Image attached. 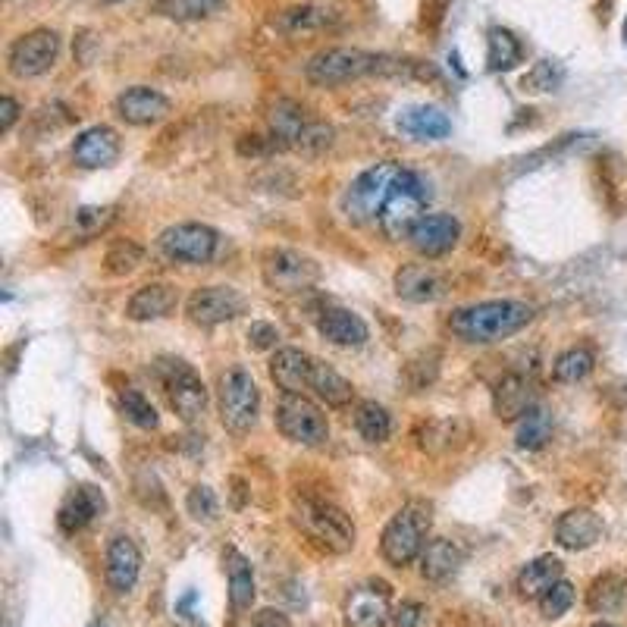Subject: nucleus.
<instances>
[{"mask_svg":"<svg viewBox=\"0 0 627 627\" xmlns=\"http://www.w3.org/2000/svg\"><path fill=\"white\" fill-rule=\"evenodd\" d=\"M537 308L527 305V301L515 298H499V301H480L471 308H458L449 317V330L471 345H493L508 336L521 333L527 323L533 320Z\"/></svg>","mask_w":627,"mask_h":627,"instance_id":"1","label":"nucleus"},{"mask_svg":"<svg viewBox=\"0 0 627 627\" xmlns=\"http://www.w3.org/2000/svg\"><path fill=\"white\" fill-rule=\"evenodd\" d=\"M392 69H399V63H392L380 54L358 51V48H327L308 60L305 76L308 82L320 88H336V85L355 82L374 73H392Z\"/></svg>","mask_w":627,"mask_h":627,"instance_id":"2","label":"nucleus"},{"mask_svg":"<svg viewBox=\"0 0 627 627\" xmlns=\"http://www.w3.org/2000/svg\"><path fill=\"white\" fill-rule=\"evenodd\" d=\"M430 521H433V515H430V505L427 502H421V499L408 502L399 515H392V521L383 530V537H380L383 559L389 565H396V568L411 565L417 555L424 552Z\"/></svg>","mask_w":627,"mask_h":627,"instance_id":"3","label":"nucleus"},{"mask_svg":"<svg viewBox=\"0 0 627 627\" xmlns=\"http://www.w3.org/2000/svg\"><path fill=\"white\" fill-rule=\"evenodd\" d=\"M292 521L308 533V537L330 549V552H348L355 546V524L348 518L342 508L323 502V499H295V508H292Z\"/></svg>","mask_w":627,"mask_h":627,"instance_id":"4","label":"nucleus"},{"mask_svg":"<svg viewBox=\"0 0 627 627\" xmlns=\"http://www.w3.org/2000/svg\"><path fill=\"white\" fill-rule=\"evenodd\" d=\"M427 185L421 182V176L411 173L402 167L396 185H392V192L383 204V214H380V229L392 242H402L411 236V229L417 226V220L424 217V207H427Z\"/></svg>","mask_w":627,"mask_h":627,"instance_id":"5","label":"nucleus"},{"mask_svg":"<svg viewBox=\"0 0 627 627\" xmlns=\"http://www.w3.org/2000/svg\"><path fill=\"white\" fill-rule=\"evenodd\" d=\"M399 173H402L399 164H377V167L364 170L352 182V189L345 192V198H342L345 217L352 223H358V226L380 220L383 204H386V198L392 192V185H396Z\"/></svg>","mask_w":627,"mask_h":627,"instance_id":"6","label":"nucleus"},{"mask_svg":"<svg viewBox=\"0 0 627 627\" xmlns=\"http://www.w3.org/2000/svg\"><path fill=\"white\" fill-rule=\"evenodd\" d=\"M261 392L245 367H229L220 377V421L229 433L245 436L258 424Z\"/></svg>","mask_w":627,"mask_h":627,"instance_id":"7","label":"nucleus"},{"mask_svg":"<svg viewBox=\"0 0 627 627\" xmlns=\"http://www.w3.org/2000/svg\"><path fill=\"white\" fill-rule=\"evenodd\" d=\"M276 430H280L289 443L317 449L330 439V424L327 414L320 411L317 402L308 396H283L276 405Z\"/></svg>","mask_w":627,"mask_h":627,"instance_id":"8","label":"nucleus"},{"mask_svg":"<svg viewBox=\"0 0 627 627\" xmlns=\"http://www.w3.org/2000/svg\"><path fill=\"white\" fill-rule=\"evenodd\" d=\"M157 374L167 389V399H170L173 411L182 417V421L185 424L201 421L207 411V386L195 370L179 358H167L157 364Z\"/></svg>","mask_w":627,"mask_h":627,"instance_id":"9","label":"nucleus"},{"mask_svg":"<svg viewBox=\"0 0 627 627\" xmlns=\"http://www.w3.org/2000/svg\"><path fill=\"white\" fill-rule=\"evenodd\" d=\"M261 273H264L267 289L280 292V295H295V292L311 289L320 280V264L314 258H308V254L276 248V251L264 254Z\"/></svg>","mask_w":627,"mask_h":627,"instance_id":"10","label":"nucleus"},{"mask_svg":"<svg viewBox=\"0 0 627 627\" xmlns=\"http://www.w3.org/2000/svg\"><path fill=\"white\" fill-rule=\"evenodd\" d=\"M157 245L164 251V258L176 264H207L217 254L220 232L204 223H176L160 232Z\"/></svg>","mask_w":627,"mask_h":627,"instance_id":"11","label":"nucleus"},{"mask_svg":"<svg viewBox=\"0 0 627 627\" xmlns=\"http://www.w3.org/2000/svg\"><path fill=\"white\" fill-rule=\"evenodd\" d=\"M57 54H60L57 32L38 29V32H29V35H22V38L13 41L7 63H10L13 76L35 79V76H44L57 63Z\"/></svg>","mask_w":627,"mask_h":627,"instance_id":"12","label":"nucleus"},{"mask_svg":"<svg viewBox=\"0 0 627 627\" xmlns=\"http://www.w3.org/2000/svg\"><path fill=\"white\" fill-rule=\"evenodd\" d=\"M248 301L239 289L232 286H204V289H195L189 295V320L198 323V327H220L226 320H236L239 314H245Z\"/></svg>","mask_w":627,"mask_h":627,"instance_id":"13","label":"nucleus"},{"mask_svg":"<svg viewBox=\"0 0 627 627\" xmlns=\"http://www.w3.org/2000/svg\"><path fill=\"white\" fill-rule=\"evenodd\" d=\"M461 239V226L449 214H424L411 229V248L421 254V258H443L449 254Z\"/></svg>","mask_w":627,"mask_h":627,"instance_id":"14","label":"nucleus"},{"mask_svg":"<svg viewBox=\"0 0 627 627\" xmlns=\"http://www.w3.org/2000/svg\"><path fill=\"white\" fill-rule=\"evenodd\" d=\"M493 408H496L499 421L515 424L530 408H537V386H533V380L527 374H505L496 383Z\"/></svg>","mask_w":627,"mask_h":627,"instance_id":"15","label":"nucleus"},{"mask_svg":"<svg viewBox=\"0 0 627 627\" xmlns=\"http://www.w3.org/2000/svg\"><path fill=\"white\" fill-rule=\"evenodd\" d=\"M116 113H120L129 126H154L170 116V101L148 85H135L116 98Z\"/></svg>","mask_w":627,"mask_h":627,"instance_id":"16","label":"nucleus"},{"mask_svg":"<svg viewBox=\"0 0 627 627\" xmlns=\"http://www.w3.org/2000/svg\"><path fill=\"white\" fill-rule=\"evenodd\" d=\"M311 367L314 358L289 345L270 358V380L276 389H283V396H305V389L311 386Z\"/></svg>","mask_w":627,"mask_h":627,"instance_id":"17","label":"nucleus"},{"mask_svg":"<svg viewBox=\"0 0 627 627\" xmlns=\"http://www.w3.org/2000/svg\"><path fill=\"white\" fill-rule=\"evenodd\" d=\"M104 508H107V499H104V493L98 490V486H91V483L73 486V490L66 493L60 512H57V524L66 533H76V530H82V527H88L91 521H95Z\"/></svg>","mask_w":627,"mask_h":627,"instance_id":"18","label":"nucleus"},{"mask_svg":"<svg viewBox=\"0 0 627 627\" xmlns=\"http://www.w3.org/2000/svg\"><path fill=\"white\" fill-rule=\"evenodd\" d=\"M602 530H606V524H602L596 512H590V508H571L555 524V543L571 552L590 549L602 540Z\"/></svg>","mask_w":627,"mask_h":627,"instance_id":"19","label":"nucleus"},{"mask_svg":"<svg viewBox=\"0 0 627 627\" xmlns=\"http://www.w3.org/2000/svg\"><path fill=\"white\" fill-rule=\"evenodd\" d=\"M116 157H120V135H116L110 126L85 129L73 145V160L85 170L110 167V164H116Z\"/></svg>","mask_w":627,"mask_h":627,"instance_id":"20","label":"nucleus"},{"mask_svg":"<svg viewBox=\"0 0 627 627\" xmlns=\"http://www.w3.org/2000/svg\"><path fill=\"white\" fill-rule=\"evenodd\" d=\"M396 292L405 301H414V305H424V301H439L449 292V283L443 273H436L427 264H405L396 273Z\"/></svg>","mask_w":627,"mask_h":627,"instance_id":"21","label":"nucleus"},{"mask_svg":"<svg viewBox=\"0 0 627 627\" xmlns=\"http://www.w3.org/2000/svg\"><path fill=\"white\" fill-rule=\"evenodd\" d=\"M142 574V552L129 537H113L107 546V584L113 593H129Z\"/></svg>","mask_w":627,"mask_h":627,"instance_id":"22","label":"nucleus"},{"mask_svg":"<svg viewBox=\"0 0 627 627\" xmlns=\"http://www.w3.org/2000/svg\"><path fill=\"white\" fill-rule=\"evenodd\" d=\"M389 590L380 584L358 587L345 602V624L348 627H386L389 621Z\"/></svg>","mask_w":627,"mask_h":627,"instance_id":"23","label":"nucleus"},{"mask_svg":"<svg viewBox=\"0 0 627 627\" xmlns=\"http://www.w3.org/2000/svg\"><path fill=\"white\" fill-rule=\"evenodd\" d=\"M176 305H179L176 286H170V283H148L142 289H135V295L126 301V317L135 320V323L160 320V317L173 314Z\"/></svg>","mask_w":627,"mask_h":627,"instance_id":"24","label":"nucleus"},{"mask_svg":"<svg viewBox=\"0 0 627 627\" xmlns=\"http://www.w3.org/2000/svg\"><path fill=\"white\" fill-rule=\"evenodd\" d=\"M317 330L323 339H330L333 345H342V348H358L370 339L367 323L348 308H327L317 320Z\"/></svg>","mask_w":627,"mask_h":627,"instance_id":"25","label":"nucleus"},{"mask_svg":"<svg viewBox=\"0 0 627 627\" xmlns=\"http://www.w3.org/2000/svg\"><path fill=\"white\" fill-rule=\"evenodd\" d=\"M399 129L417 142H439L452 132V120L439 107H408L399 116Z\"/></svg>","mask_w":627,"mask_h":627,"instance_id":"26","label":"nucleus"},{"mask_svg":"<svg viewBox=\"0 0 627 627\" xmlns=\"http://www.w3.org/2000/svg\"><path fill=\"white\" fill-rule=\"evenodd\" d=\"M562 562L555 555H540L537 562H530L518 574V593L524 599H543L555 584L562 580Z\"/></svg>","mask_w":627,"mask_h":627,"instance_id":"27","label":"nucleus"},{"mask_svg":"<svg viewBox=\"0 0 627 627\" xmlns=\"http://www.w3.org/2000/svg\"><path fill=\"white\" fill-rule=\"evenodd\" d=\"M308 389H314V396L320 402H327L330 408H342V405L352 402V396H355L352 383H348L342 374H336L330 364H323L317 358H314V367H311V386Z\"/></svg>","mask_w":627,"mask_h":627,"instance_id":"28","label":"nucleus"},{"mask_svg":"<svg viewBox=\"0 0 627 627\" xmlns=\"http://www.w3.org/2000/svg\"><path fill=\"white\" fill-rule=\"evenodd\" d=\"M458 565H461V552L449 540H430L421 552V574L433 580V584L449 580L458 571Z\"/></svg>","mask_w":627,"mask_h":627,"instance_id":"29","label":"nucleus"},{"mask_svg":"<svg viewBox=\"0 0 627 627\" xmlns=\"http://www.w3.org/2000/svg\"><path fill=\"white\" fill-rule=\"evenodd\" d=\"M226 571H229V602L236 612L251 609L254 602V574L245 555H239L236 549H226Z\"/></svg>","mask_w":627,"mask_h":627,"instance_id":"30","label":"nucleus"},{"mask_svg":"<svg viewBox=\"0 0 627 627\" xmlns=\"http://www.w3.org/2000/svg\"><path fill=\"white\" fill-rule=\"evenodd\" d=\"M624 599H627V577L612 571L593 580V587L587 593V606L599 615H609L624 606Z\"/></svg>","mask_w":627,"mask_h":627,"instance_id":"31","label":"nucleus"},{"mask_svg":"<svg viewBox=\"0 0 627 627\" xmlns=\"http://www.w3.org/2000/svg\"><path fill=\"white\" fill-rule=\"evenodd\" d=\"M333 19H336L333 10H323V7L305 4V7H292V10H286L280 19H276V29L286 32V35H308V32L327 29Z\"/></svg>","mask_w":627,"mask_h":627,"instance_id":"32","label":"nucleus"},{"mask_svg":"<svg viewBox=\"0 0 627 627\" xmlns=\"http://www.w3.org/2000/svg\"><path fill=\"white\" fill-rule=\"evenodd\" d=\"M486 63H490L493 73H505L515 63H521V41L508 32V29H490V38H486Z\"/></svg>","mask_w":627,"mask_h":627,"instance_id":"33","label":"nucleus"},{"mask_svg":"<svg viewBox=\"0 0 627 627\" xmlns=\"http://www.w3.org/2000/svg\"><path fill=\"white\" fill-rule=\"evenodd\" d=\"M518 446L527 449V452H537L543 449L549 439H552V414L546 408H530L521 421H518Z\"/></svg>","mask_w":627,"mask_h":627,"instance_id":"34","label":"nucleus"},{"mask_svg":"<svg viewBox=\"0 0 627 627\" xmlns=\"http://www.w3.org/2000/svg\"><path fill=\"white\" fill-rule=\"evenodd\" d=\"M308 120H305V110H301L298 104L292 101H280L273 107L270 113V129H273V138H280V145H292L301 138V132H305Z\"/></svg>","mask_w":627,"mask_h":627,"instance_id":"35","label":"nucleus"},{"mask_svg":"<svg viewBox=\"0 0 627 627\" xmlns=\"http://www.w3.org/2000/svg\"><path fill=\"white\" fill-rule=\"evenodd\" d=\"M355 427L361 433V439H367V443H386L389 433H392V417L383 405L377 402H361L358 411H355Z\"/></svg>","mask_w":627,"mask_h":627,"instance_id":"36","label":"nucleus"},{"mask_svg":"<svg viewBox=\"0 0 627 627\" xmlns=\"http://www.w3.org/2000/svg\"><path fill=\"white\" fill-rule=\"evenodd\" d=\"M596 358L590 348L584 345H574L568 348V352H562L559 358H555V367H552V377L555 383H580L584 377H590Z\"/></svg>","mask_w":627,"mask_h":627,"instance_id":"37","label":"nucleus"},{"mask_svg":"<svg viewBox=\"0 0 627 627\" xmlns=\"http://www.w3.org/2000/svg\"><path fill=\"white\" fill-rule=\"evenodd\" d=\"M120 405H123V414L129 417V421H132L135 427H142V430H154L157 421H160L157 411H154V405H151L138 389H132V386H123V389H120Z\"/></svg>","mask_w":627,"mask_h":627,"instance_id":"38","label":"nucleus"},{"mask_svg":"<svg viewBox=\"0 0 627 627\" xmlns=\"http://www.w3.org/2000/svg\"><path fill=\"white\" fill-rule=\"evenodd\" d=\"M142 261H145V251L138 248L135 242L123 239V242H113V245H110L107 258H104V267H107V273H113V276H126V273L138 270V264H142Z\"/></svg>","mask_w":627,"mask_h":627,"instance_id":"39","label":"nucleus"},{"mask_svg":"<svg viewBox=\"0 0 627 627\" xmlns=\"http://www.w3.org/2000/svg\"><path fill=\"white\" fill-rule=\"evenodd\" d=\"M436 374H439V352H421V355L405 364L402 377L411 386V392H421V389H427L436 380Z\"/></svg>","mask_w":627,"mask_h":627,"instance_id":"40","label":"nucleus"},{"mask_svg":"<svg viewBox=\"0 0 627 627\" xmlns=\"http://www.w3.org/2000/svg\"><path fill=\"white\" fill-rule=\"evenodd\" d=\"M185 508H189V515L195 518V521H217V515H220V499H217V493L211 490V486H192V493H189V499H185Z\"/></svg>","mask_w":627,"mask_h":627,"instance_id":"41","label":"nucleus"},{"mask_svg":"<svg viewBox=\"0 0 627 627\" xmlns=\"http://www.w3.org/2000/svg\"><path fill=\"white\" fill-rule=\"evenodd\" d=\"M574 606V587L568 584V580H559L543 599H540V612L546 621H559L568 609Z\"/></svg>","mask_w":627,"mask_h":627,"instance_id":"42","label":"nucleus"},{"mask_svg":"<svg viewBox=\"0 0 627 627\" xmlns=\"http://www.w3.org/2000/svg\"><path fill=\"white\" fill-rule=\"evenodd\" d=\"M223 0H164L160 10L167 16H176V19H201V16H211L214 10H220Z\"/></svg>","mask_w":627,"mask_h":627,"instance_id":"43","label":"nucleus"},{"mask_svg":"<svg viewBox=\"0 0 627 627\" xmlns=\"http://www.w3.org/2000/svg\"><path fill=\"white\" fill-rule=\"evenodd\" d=\"M333 145V129L327 126V123H308L305 126V132H301V138L295 142V148L301 151V154H323Z\"/></svg>","mask_w":627,"mask_h":627,"instance_id":"44","label":"nucleus"},{"mask_svg":"<svg viewBox=\"0 0 627 627\" xmlns=\"http://www.w3.org/2000/svg\"><path fill=\"white\" fill-rule=\"evenodd\" d=\"M110 220H113V207H82L73 226L82 232V236H95V232L107 229Z\"/></svg>","mask_w":627,"mask_h":627,"instance_id":"45","label":"nucleus"},{"mask_svg":"<svg viewBox=\"0 0 627 627\" xmlns=\"http://www.w3.org/2000/svg\"><path fill=\"white\" fill-rule=\"evenodd\" d=\"M276 339H280V330L273 327V323L267 320H254L251 330H248V345L258 348V352H267V348L276 345Z\"/></svg>","mask_w":627,"mask_h":627,"instance_id":"46","label":"nucleus"},{"mask_svg":"<svg viewBox=\"0 0 627 627\" xmlns=\"http://www.w3.org/2000/svg\"><path fill=\"white\" fill-rule=\"evenodd\" d=\"M524 85H530L533 91H552L559 85V76H552V60H540L537 69L524 79Z\"/></svg>","mask_w":627,"mask_h":627,"instance_id":"47","label":"nucleus"},{"mask_svg":"<svg viewBox=\"0 0 627 627\" xmlns=\"http://www.w3.org/2000/svg\"><path fill=\"white\" fill-rule=\"evenodd\" d=\"M424 615H427V609L421 606V602H402L396 615H392V621H396V627H421Z\"/></svg>","mask_w":627,"mask_h":627,"instance_id":"48","label":"nucleus"},{"mask_svg":"<svg viewBox=\"0 0 627 627\" xmlns=\"http://www.w3.org/2000/svg\"><path fill=\"white\" fill-rule=\"evenodd\" d=\"M251 627H289V621H286V615H283V612H276V609H264V612L254 615Z\"/></svg>","mask_w":627,"mask_h":627,"instance_id":"49","label":"nucleus"},{"mask_svg":"<svg viewBox=\"0 0 627 627\" xmlns=\"http://www.w3.org/2000/svg\"><path fill=\"white\" fill-rule=\"evenodd\" d=\"M16 116H19V104L13 98L0 101V132H10L13 123H16Z\"/></svg>","mask_w":627,"mask_h":627,"instance_id":"50","label":"nucleus"},{"mask_svg":"<svg viewBox=\"0 0 627 627\" xmlns=\"http://www.w3.org/2000/svg\"><path fill=\"white\" fill-rule=\"evenodd\" d=\"M192 606H195V593H185V596L179 599V606H176V612H179L182 618H192Z\"/></svg>","mask_w":627,"mask_h":627,"instance_id":"51","label":"nucleus"},{"mask_svg":"<svg viewBox=\"0 0 627 627\" xmlns=\"http://www.w3.org/2000/svg\"><path fill=\"white\" fill-rule=\"evenodd\" d=\"M101 4H126V0H101Z\"/></svg>","mask_w":627,"mask_h":627,"instance_id":"52","label":"nucleus"},{"mask_svg":"<svg viewBox=\"0 0 627 627\" xmlns=\"http://www.w3.org/2000/svg\"><path fill=\"white\" fill-rule=\"evenodd\" d=\"M593 627H615V624H606V621H599V624H593Z\"/></svg>","mask_w":627,"mask_h":627,"instance_id":"53","label":"nucleus"},{"mask_svg":"<svg viewBox=\"0 0 627 627\" xmlns=\"http://www.w3.org/2000/svg\"><path fill=\"white\" fill-rule=\"evenodd\" d=\"M624 38H627V22H624Z\"/></svg>","mask_w":627,"mask_h":627,"instance_id":"54","label":"nucleus"},{"mask_svg":"<svg viewBox=\"0 0 627 627\" xmlns=\"http://www.w3.org/2000/svg\"><path fill=\"white\" fill-rule=\"evenodd\" d=\"M91 627H101V624H91Z\"/></svg>","mask_w":627,"mask_h":627,"instance_id":"55","label":"nucleus"}]
</instances>
